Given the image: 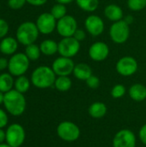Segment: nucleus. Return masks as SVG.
<instances>
[{
	"label": "nucleus",
	"mask_w": 146,
	"mask_h": 147,
	"mask_svg": "<svg viewBox=\"0 0 146 147\" xmlns=\"http://www.w3.org/2000/svg\"><path fill=\"white\" fill-rule=\"evenodd\" d=\"M139 138L140 141L146 146V124L143 125L139 132Z\"/></svg>",
	"instance_id": "34"
},
{
	"label": "nucleus",
	"mask_w": 146,
	"mask_h": 147,
	"mask_svg": "<svg viewBox=\"0 0 146 147\" xmlns=\"http://www.w3.org/2000/svg\"><path fill=\"white\" fill-rule=\"evenodd\" d=\"M104 15L109 21H112L114 22L122 20L124 16L122 9L119 5L114 3L108 4L105 7Z\"/></svg>",
	"instance_id": "17"
},
{
	"label": "nucleus",
	"mask_w": 146,
	"mask_h": 147,
	"mask_svg": "<svg viewBox=\"0 0 146 147\" xmlns=\"http://www.w3.org/2000/svg\"><path fill=\"white\" fill-rule=\"evenodd\" d=\"M40 48L41 51V53H43L46 56H52L58 52V43L51 39H47L43 40L40 45Z\"/></svg>",
	"instance_id": "21"
},
{
	"label": "nucleus",
	"mask_w": 146,
	"mask_h": 147,
	"mask_svg": "<svg viewBox=\"0 0 146 147\" xmlns=\"http://www.w3.org/2000/svg\"><path fill=\"white\" fill-rule=\"evenodd\" d=\"M56 74L52 67L40 65L34 70L31 75L32 84L38 89H47L54 85Z\"/></svg>",
	"instance_id": "2"
},
{
	"label": "nucleus",
	"mask_w": 146,
	"mask_h": 147,
	"mask_svg": "<svg viewBox=\"0 0 146 147\" xmlns=\"http://www.w3.org/2000/svg\"><path fill=\"white\" fill-rule=\"evenodd\" d=\"M15 80L13 76L9 73H2L0 74V91L3 92L4 94L8 91L13 90Z\"/></svg>",
	"instance_id": "22"
},
{
	"label": "nucleus",
	"mask_w": 146,
	"mask_h": 147,
	"mask_svg": "<svg viewBox=\"0 0 146 147\" xmlns=\"http://www.w3.org/2000/svg\"><path fill=\"white\" fill-rule=\"evenodd\" d=\"M30 80L25 77V76H20V77H17V78L15 80V84H14V87H15V90L24 94L26 93L29 88H30Z\"/></svg>",
	"instance_id": "24"
},
{
	"label": "nucleus",
	"mask_w": 146,
	"mask_h": 147,
	"mask_svg": "<svg viewBox=\"0 0 146 147\" xmlns=\"http://www.w3.org/2000/svg\"><path fill=\"white\" fill-rule=\"evenodd\" d=\"M73 37H74L76 40H77L78 41H82V40H83L85 39L86 34H85V32H84L83 30L78 29V28H77V29L76 30V32H75Z\"/></svg>",
	"instance_id": "35"
},
{
	"label": "nucleus",
	"mask_w": 146,
	"mask_h": 147,
	"mask_svg": "<svg viewBox=\"0 0 146 147\" xmlns=\"http://www.w3.org/2000/svg\"><path fill=\"white\" fill-rule=\"evenodd\" d=\"M111 40L116 44L125 43L130 36V27L125 20L114 22L109 29Z\"/></svg>",
	"instance_id": "6"
},
{
	"label": "nucleus",
	"mask_w": 146,
	"mask_h": 147,
	"mask_svg": "<svg viewBox=\"0 0 146 147\" xmlns=\"http://www.w3.org/2000/svg\"><path fill=\"white\" fill-rule=\"evenodd\" d=\"M109 54V47L108 46L102 42L97 41L92 44L89 49V58L96 62L105 60Z\"/></svg>",
	"instance_id": "14"
},
{
	"label": "nucleus",
	"mask_w": 146,
	"mask_h": 147,
	"mask_svg": "<svg viewBox=\"0 0 146 147\" xmlns=\"http://www.w3.org/2000/svg\"><path fill=\"white\" fill-rule=\"evenodd\" d=\"M127 5L133 11H139L146 7V0H128Z\"/></svg>",
	"instance_id": "28"
},
{
	"label": "nucleus",
	"mask_w": 146,
	"mask_h": 147,
	"mask_svg": "<svg viewBox=\"0 0 146 147\" xmlns=\"http://www.w3.org/2000/svg\"><path fill=\"white\" fill-rule=\"evenodd\" d=\"M6 140V133L3 130V128H0V144L3 143Z\"/></svg>",
	"instance_id": "38"
},
{
	"label": "nucleus",
	"mask_w": 146,
	"mask_h": 147,
	"mask_svg": "<svg viewBox=\"0 0 146 147\" xmlns=\"http://www.w3.org/2000/svg\"><path fill=\"white\" fill-rule=\"evenodd\" d=\"M58 3H61V4H68V3H72L74 0H55Z\"/></svg>",
	"instance_id": "39"
},
{
	"label": "nucleus",
	"mask_w": 146,
	"mask_h": 147,
	"mask_svg": "<svg viewBox=\"0 0 146 147\" xmlns=\"http://www.w3.org/2000/svg\"><path fill=\"white\" fill-rule=\"evenodd\" d=\"M136 135L130 129L120 130L113 139V147H136Z\"/></svg>",
	"instance_id": "10"
},
{
	"label": "nucleus",
	"mask_w": 146,
	"mask_h": 147,
	"mask_svg": "<svg viewBox=\"0 0 146 147\" xmlns=\"http://www.w3.org/2000/svg\"><path fill=\"white\" fill-rule=\"evenodd\" d=\"M3 99H4V93L0 91V105L3 103Z\"/></svg>",
	"instance_id": "41"
},
{
	"label": "nucleus",
	"mask_w": 146,
	"mask_h": 147,
	"mask_svg": "<svg viewBox=\"0 0 146 147\" xmlns=\"http://www.w3.org/2000/svg\"><path fill=\"white\" fill-rule=\"evenodd\" d=\"M107 112V105L102 102H95L88 109V113L89 116H91L94 119H101L104 117Z\"/></svg>",
	"instance_id": "20"
},
{
	"label": "nucleus",
	"mask_w": 146,
	"mask_h": 147,
	"mask_svg": "<svg viewBox=\"0 0 146 147\" xmlns=\"http://www.w3.org/2000/svg\"><path fill=\"white\" fill-rule=\"evenodd\" d=\"M26 1L29 4L34 5V6H40V5L45 4L47 2V0H26Z\"/></svg>",
	"instance_id": "36"
},
{
	"label": "nucleus",
	"mask_w": 146,
	"mask_h": 147,
	"mask_svg": "<svg viewBox=\"0 0 146 147\" xmlns=\"http://www.w3.org/2000/svg\"><path fill=\"white\" fill-rule=\"evenodd\" d=\"M9 32V24L8 22L3 19L0 18V39H3L6 36V34Z\"/></svg>",
	"instance_id": "32"
},
{
	"label": "nucleus",
	"mask_w": 146,
	"mask_h": 147,
	"mask_svg": "<svg viewBox=\"0 0 146 147\" xmlns=\"http://www.w3.org/2000/svg\"><path fill=\"white\" fill-rule=\"evenodd\" d=\"M85 82H86L87 86L90 89H93V90L97 89L100 86V79L96 76H94L93 74Z\"/></svg>",
	"instance_id": "30"
},
{
	"label": "nucleus",
	"mask_w": 146,
	"mask_h": 147,
	"mask_svg": "<svg viewBox=\"0 0 146 147\" xmlns=\"http://www.w3.org/2000/svg\"><path fill=\"white\" fill-rule=\"evenodd\" d=\"M56 132L59 139L70 143L77 141L81 135L79 127L70 121H64L60 122L57 127Z\"/></svg>",
	"instance_id": "5"
},
{
	"label": "nucleus",
	"mask_w": 146,
	"mask_h": 147,
	"mask_svg": "<svg viewBox=\"0 0 146 147\" xmlns=\"http://www.w3.org/2000/svg\"><path fill=\"white\" fill-rule=\"evenodd\" d=\"M9 121L8 115L4 110L0 109V128H3L7 126Z\"/></svg>",
	"instance_id": "33"
},
{
	"label": "nucleus",
	"mask_w": 146,
	"mask_h": 147,
	"mask_svg": "<svg viewBox=\"0 0 146 147\" xmlns=\"http://www.w3.org/2000/svg\"><path fill=\"white\" fill-rule=\"evenodd\" d=\"M26 3V0H8V5L12 9H20L25 5Z\"/></svg>",
	"instance_id": "31"
},
{
	"label": "nucleus",
	"mask_w": 146,
	"mask_h": 147,
	"mask_svg": "<svg viewBox=\"0 0 146 147\" xmlns=\"http://www.w3.org/2000/svg\"><path fill=\"white\" fill-rule=\"evenodd\" d=\"M50 13L53 16V17L56 20H59L66 16L67 9H66V7L65 6V4L56 3L55 5L52 6Z\"/></svg>",
	"instance_id": "27"
},
{
	"label": "nucleus",
	"mask_w": 146,
	"mask_h": 147,
	"mask_svg": "<svg viewBox=\"0 0 146 147\" xmlns=\"http://www.w3.org/2000/svg\"><path fill=\"white\" fill-rule=\"evenodd\" d=\"M18 48V40L13 37H4L0 42V52L4 55H13Z\"/></svg>",
	"instance_id": "16"
},
{
	"label": "nucleus",
	"mask_w": 146,
	"mask_h": 147,
	"mask_svg": "<svg viewBox=\"0 0 146 147\" xmlns=\"http://www.w3.org/2000/svg\"><path fill=\"white\" fill-rule=\"evenodd\" d=\"M29 59L23 53H16L9 59L8 71L15 77L24 75L29 67Z\"/></svg>",
	"instance_id": "4"
},
{
	"label": "nucleus",
	"mask_w": 146,
	"mask_h": 147,
	"mask_svg": "<svg viewBox=\"0 0 146 147\" xmlns=\"http://www.w3.org/2000/svg\"><path fill=\"white\" fill-rule=\"evenodd\" d=\"M125 21H126L128 24H130L131 22H133V16H126V17L125 18Z\"/></svg>",
	"instance_id": "40"
},
{
	"label": "nucleus",
	"mask_w": 146,
	"mask_h": 147,
	"mask_svg": "<svg viewBox=\"0 0 146 147\" xmlns=\"http://www.w3.org/2000/svg\"><path fill=\"white\" fill-rule=\"evenodd\" d=\"M129 96L135 102H143L146 99V87L142 84H135L129 88Z\"/></svg>",
	"instance_id": "18"
},
{
	"label": "nucleus",
	"mask_w": 146,
	"mask_h": 147,
	"mask_svg": "<svg viewBox=\"0 0 146 147\" xmlns=\"http://www.w3.org/2000/svg\"><path fill=\"white\" fill-rule=\"evenodd\" d=\"M73 75L78 80L86 81L92 75L91 67L85 63H79L77 65H75Z\"/></svg>",
	"instance_id": "19"
},
{
	"label": "nucleus",
	"mask_w": 146,
	"mask_h": 147,
	"mask_svg": "<svg viewBox=\"0 0 146 147\" xmlns=\"http://www.w3.org/2000/svg\"><path fill=\"white\" fill-rule=\"evenodd\" d=\"M6 143L11 147H20L25 141L26 133L23 127L18 123L9 125L6 131Z\"/></svg>",
	"instance_id": "7"
},
{
	"label": "nucleus",
	"mask_w": 146,
	"mask_h": 147,
	"mask_svg": "<svg viewBox=\"0 0 146 147\" xmlns=\"http://www.w3.org/2000/svg\"><path fill=\"white\" fill-rule=\"evenodd\" d=\"M139 64L137 60L131 56H125L120 59L116 64L117 72L123 77H130L137 72Z\"/></svg>",
	"instance_id": "11"
},
{
	"label": "nucleus",
	"mask_w": 146,
	"mask_h": 147,
	"mask_svg": "<svg viewBox=\"0 0 146 147\" xmlns=\"http://www.w3.org/2000/svg\"><path fill=\"white\" fill-rule=\"evenodd\" d=\"M56 29L59 34L63 38L71 37L77 29V22L73 16L66 15L63 18L57 21Z\"/></svg>",
	"instance_id": "9"
},
{
	"label": "nucleus",
	"mask_w": 146,
	"mask_h": 147,
	"mask_svg": "<svg viewBox=\"0 0 146 147\" xmlns=\"http://www.w3.org/2000/svg\"><path fill=\"white\" fill-rule=\"evenodd\" d=\"M0 147H11L9 144H7V143H2V144H0Z\"/></svg>",
	"instance_id": "42"
},
{
	"label": "nucleus",
	"mask_w": 146,
	"mask_h": 147,
	"mask_svg": "<svg viewBox=\"0 0 146 147\" xmlns=\"http://www.w3.org/2000/svg\"><path fill=\"white\" fill-rule=\"evenodd\" d=\"M80 47V41L76 40L73 36L65 37L58 43V53L62 57L71 59L78 53Z\"/></svg>",
	"instance_id": "8"
},
{
	"label": "nucleus",
	"mask_w": 146,
	"mask_h": 147,
	"mask_svg": "<svg viewBox=\"0 0 146 147\" xmlns=\"http://www.w3.org/2000/svg\"><path fill=\"white\" fill-rule=\"evenodd\" d=\"M84 26L88 33L93 36H99L104 31L103 20L96 15L89 16L84 22Z\"/></svg>",
	"instance_id": "15"
},
{
	"label": "nucleus",
	"mask_w": 146,
	"mask_h": 147,
	"mask_svg": "<svg viewBox=\"0 0 146 147\" xmlns=\"http://www.w3.org/2000/svg\"><path fill=\"white\" fill-rule=\"evenodd\" d=\"M71 85L72 82L69 76H58L54 83V87L60 92L68 91L71 88Z\"/></svg>",
	"instance_id": "23"
},
{
	"label": "nucleus",
	"mask_w": 146,
	"mask_h": 147,
	"mask_svg": "<svg viewBox=\"0 0 146 147\" xmlns=\"http://www.w3.org/2000/svg\"><path fill=\"white\" fill-rule=\"evenodd\" d=\"M74 67L75 64L71 58L62 56L56 59L52 65V69L56 76H70L73 73Z\"/></svg>",
	"instance_id": "13"
},
{
	"label": "nucleus",
	"mask_w": 146,
	"mask_h": 147,
	"mask_svg": "<svg viewBox=\"0 0 146 147\" xmlns=\"http://www.w3.org/2000/svg\"><path fill=\"white\" fill-rule=\"evenodd\" d=\"M35 24L40 34H49L56 29L57 20L51 13L45 12L38 16Z\"/></svg>",
	"instance_id": "12"
},
{
	"label": "nucleus",
	"mask_w": 146,
	"mask_h": 147,
	"mask_svg": "<svg viewBox=\"0 0 146 147\" xmlns=\"http://www.w3.org/2000/svg\"><path fill=\"white\" fill-rule=\"evenodd\" d=\"M3 105L9 114L13 116H20L25 112L27 102L22 93L11 90L4 94Z\"/></svg>",
	"instance_id": "1"
},
{
	"label": "nucleus",
	"mask_w": 146,
	"mask_h": 147,
	"mask_svg": "<svg viewBox=\"0 0 146 147\" xmlns=\"http://www.w3.org/2000/svg\"><path fill=\"white\" fill-rule=\"evenodd\" d=\"M9 65V60L5 58H0V71H3L5 69H8Z\"/></svg>",
	"instance_id": "37"
},
{
	"label": "nucleus",
	"mask_w": 146,
	"mask_h": 147,
	"mask_svg": "<svg viewBox=\"0 0 146 147\" xmlns=\"http://www.w3.org/2000/svg\"><path fill=\"white\" fill-rule=\"evenodd\" d=\"M39 30L35 23L32 22H22L16 30V40L23 46L34 44L39 36Z\"/></svg>",
	"instance_id": "3"
},
{
	"label": "nucleus",
	"mask_w": 146,
	"mask_h": 147,
	"mask_svg": "<svg viewBox=\"0 0 146 147\" xmlns=\"http://www.w3.org/2000/svg\"><path fill=\"white\" fill-rule=\"evenodd\" d=\"M111 96L114 99L121 98L126 94V87L123 84H116L111 90Z\"/></svg>",
	"instance_id": "29"
},
{
	"label": "nucleus",
	"mask_w": 146,
	"mask_h": 147,
	"mask_svg": "<svg viewBox=\"0 0 146 147\" xmlns=\"http://www.w3.org/2000/svg\"><path fill=\"white\" fill-rule=\"evenodd\" d=\"M27 57L29 59V60H37L40 57V48L39 46H37L36 44H30L28 46H26L25 48V53H24Z\"/></svg>",
	"instance_id": "26"
},
{
	"label": "nucleus",
	"mask_w": 146,
	"mask_h": 147,
	"mask_svg": "<svg viewBox=\"0 0 146 147\" xmlns=\"http://www.w3.org/2000/svg\"><path fill=\"white\" fill-rule=\"evenodd\" d=\"M77 6L87 12H94L97 9L99 0H76Z\"/></svg>",
	"instance_id": "25"
}]
</instances>
